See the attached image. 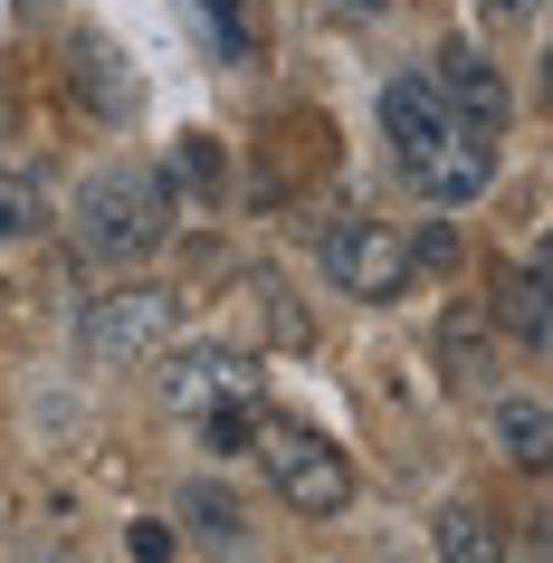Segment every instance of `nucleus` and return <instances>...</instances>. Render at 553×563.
Wrapping results in <instances>:
<instances>
[{
	"instance_id": "39448f33",
	"label": "nucleus",
	"mask_w": 553,
	"mask_h": 563,
	"mask_svg": "<svg viewBox=\"0 0 553 563\" xmlns=\"http://www.w3.org/2000/svg\"><path fill=\"white\" fill-rule=\"evenodd\" d=\"M316 267H324V287L353 297V306H401V287H410V239L391 230V220L344 210V220H324V230H316Z\"/></svg>"
},
{
	"instance_id": "9b49d317",
	"label": "nucleus",
	"mask_w": 553,
	"mask_h": 563,
	"mask_svg": "<svg viewBox=\"0 0 553 563\" xmlns=\"http://www.w3.org/2000/svg\"><path fill=\"white\" fill-rule=\"evenodd\" d=\"M181 526H191V544H210V554H248V506H239L220 477H191V487H181Z\"/></svg>"
},
{
	"instance_id": "9d476101",
	"label": "nucleus",
	"mask_w": 553,
	"mask_h": 563,
	"mask_svg": "<svg viewBox=\"0 0 553 563\" xmlns=\"http://www.w3.org/2000/svg\"><path fill=\"white\" fill-rule=\"evenodd\" d=\"M487 430H496V449H506L516 468H544L553 459V411L534 391H487Z\"/></svg>"
},
{
	"instance_id": "f03ea898",
	"label": "nucleus",
	"mask_w": 553,
	"mask_h": 563,
	"mask_svg": "<svg viewBox=\"0 0 553 563\" xmlns=\"http://www.w3.org/2000/svg\"><path fill=\"white\" fill-rule=\"evenodd\" d=\"M67 230H77V249H87L96 267H144L163 239H173V191H163V173H144V163H96L77 191H67Z\"/></svg>"
},
{
	"instance_id": "f257e3e1",
	"label": "nucleus",
	"mask_w": 553,
	"mask_h": 563,
	"mask_svg": "<svg viewBox=\"0 0 553 563\" xmlns=\"http://www.w3.org/2000/svg\"><path fill=\"white\" fill-rule=\"evenodd\" d=\"M381 144H391V163H401V181L420 191V201H439V210L487 201V181H496V144L467 134V124L439 106V87L410 77V67L381 87Z\"/></svg>"
},
{
	"instance_id": "6e6552de",
	"label": "nucleus",
	"mask_w": 553,
	"mask_h": 563,
	"mask_svg": "<svg viewBox=\"0 0 553 563\" xmlns=\"http://www.w3.org/2000/svg\"><path fill=\"white\" fill-rule=\"evenodd\" d=\"M67 96H77L87 124H134L144 115V77H134V58L106 30H67Z\"/></svg>"
},
{
	"instance_id": "6ab92c4d",
	"label": "nucleus",
	"mask_w": 553,
	"mask_h": 563,
	"mask_svg": "<svg viewBox=\"0 0 553 563\" xmlns=\"http://www.w3.org/2000/svg\"><path fill=\"white\" fill-rule=\"evenodd\" d=\"M124 544H134V554H144V563H163V554H173V526H153V516H144V526L124 534Z\"/></svg>"
},
{
	"instance_id": "7ed1b4c3",
	"label": "nucleus",
	"mask_w": 553,
	"mask_h": 563,
	"mask_svg": "<svg viewBox=\"0 0 553 563\" xmlns=\"http://www.w3.org/2000/svg\"><path fill=\"white\" fill-rule=\"evenodd\" d=\"M248 449H258V468L277 477V497H287L296 516H344V506H353V459L324 440L316 420L248 411Z\"/></svg>"
},
{
	"instance_id": "4468645a",
	"label": "nucleus",
	"mask_w": 553,
	"mask_h": 563,
	"mask_svg": "<svg viewBox=\"0 0 553 563\" xmlns=\"http://www.w3.org/2000/svg\"><path fill=\"white\" fill-rule=\"evenodd\" d=\"M38 230H48V191H38V173H10V163H0V249H30Z\"/></svg>"
},
{
	"instance_id": "a211bd4d",
	"label": "nucleus",
	"mask_w": 553,
	"mask_h": 563,
	"mask_svg": "<svg viewBox=\"0 0 553 563\" xmlns=\"http://www.w3.org/2000/svg\"><path fill=\"white\" fill-rule=\"evenodd\" d=\"M210 10V30H220V48H230V58H248V30H239V0H201Z\"/></svg>"
},
{
	"instance_id": "20e7f679",
	"label": "nucleus",
	"mask_w": 553,
	"mask_h": 563,
	"mask_svg": "<svg viewBox=\"0 0 553 563\" xmlns=\"http://www.w3.org/2000/svg\"><path fill=\"white\" fill-rule=\"evenodd\" d=\"M181 306L173 287H106V297L77 306V354L96 363V373H144L163 344H173Z\"/></svg>"
},
{
	"instance_id": "0eeeda50",
	"label": "nucleus",
	"mask_w": 553,
	"mask_h": 563,
	"mask_svg": "<svg viewBox=\"0 0 553 563\" xmlns=\"http://www.w3.org/2000/svg\"><path fill=\"white\" fill-rule=\"evenodd\" d=\"M153 391L163 411H210V401H258V354L239 344H181V354H153Z\"/></svg>"
},
{
	"instance_id": "f8f14e48",
	"label": "nucleus",
	"mask_w": 553,
	"mask_h": 563,
	"mask_svg": "<svg viewBox=\"0 0 553 563\" xmlns=\"http://www.w3.org/2000/svg\"><path fill=\"white\" fill-rule=\"evenodd\" d=\"M487 316H496V334H516L524 354H544V344H553V316H544V258H524L516 277L496 287V306H487Z\"/></svg>"
},
{
	"instance_id": "aec40b11",
	"label": "nucleus",
	"mask_w": 553,
	"mask_h": 563,
	"mask_svg": "<svg viewBox=\"0 0 553 563\" xmlns=\"http://www.w3.org/2000/svg\"><path fill=\"white\" fill-rule=\"evenodd\" d=\"M324 10H344V20H381L391 0H324Z\"/></svg>"
},
{
	"instance_id": "f3484780",
	"label": "nucleus",
	"mask_w": 553,
	"mask_h": 563,
	"mask_svg": "<svg viewBox=\"0 0 553 563\" xmlns=\"http://www.w3.org/2000/svg\"><path fill=\"white\" fill-rule=\"evenodd\" d=\"M544 0H477V30H524Z\"/></svg>"
},
{
	"instance_id": "1a4fd4ad",
	"label": "nucleus",
	"mask_w": 553,
	"mask_h": 563,
	"mask_svg": "<svg viewBox=\"0 0 553 563\" xmlns=\"http://www.w3.org/2000/svg\"><path fill=\"white\" fill-rule=\"evenodd\" d=\"M430 354H439V373L458 391H496V316H487V297H449L439 306Z\"/></svg>"
},
{
	"instance_id": "ddd939ff",
	"label": "nucleus",
	"mask_w": 553,
	"mask_h": 563,
	"mask_svg": "<svg viewBox=\"0 0 553 563\" xmlns=\"http://www.w3.org/2000/svg\"><path fill=\"white\" fill-rule=\"evenodd\" d=\"M496 544H506L496 516H487V506H467V497L430 516V554H439V563H477V554H496Z\"/></svg>"
},
{
	"instance_id": "dca6fc26",
	"label": "nucleus",
	"mask_w": 553,
	"mask_h": 563,
	"mask_svg": "<svg viewBox=\"0 0 553 563\" xmlns=\"http://www.w3.org/2000/svg\"><path fill=\"white\" fill-rule=\"evenodd\" d=\"M163 191L220 201V144H210V134H181V144H173V163H163Z\"/></svg>"
},
{
	"instance_id": "423d86ee",
	"label": "nucleus",
	"mask_w": 553,
	"mask_h": 563,
	"mask_svg": "<svg viewBox=\"0 0 553 563\" xmlns=\"http://www.w3.org/2000/svg\"><path fill=\"white\" fill-rule=\"evenodd\" d=\"M439 87V106L467 124V134H487V144H506V124H516V96H506V67L487 58V38H439V58L420 67Z\"/></svg>"
},
{
	"instance_id": "2eb2a0df",
	"label": "nucleus",
	"mask_w": 553,
	"mask_h": 563,
	"mask_svg": "<svg viewBox=\"0 0 553 563\" xmlns=\"http://www.w3.org/2000/svg\"><path fill=\"white\" fill-rule=\"evenodd\" d=\"M239 297H248V306H258V316H267V334H277L287 354H296V344H316V325H306V306L287 297V277H277V267H258V277H248Z\"/></svg>"
}]
</instances>
